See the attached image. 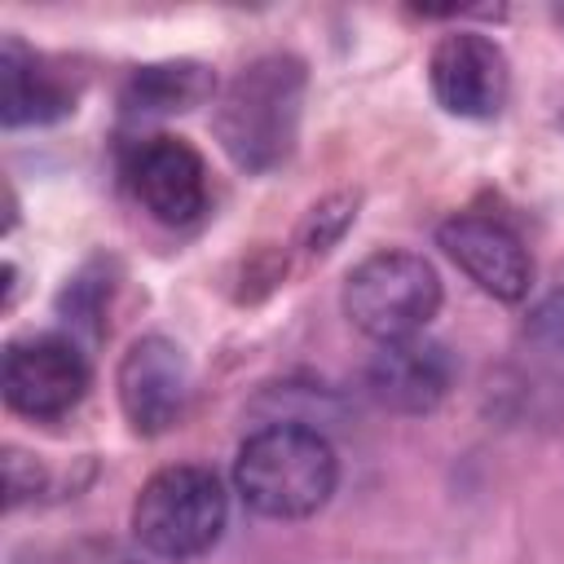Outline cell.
I'll list each match as a JSON object with an SVG mask.
<instances>
[{
  "label": "cell",
  "mask_w": 564,
  "mask_h": 564,
  "mask_svg": "<svg viewBox=\"0 0 564 564\" xmlns=\"http://www.w3.org/2000/svg\"><path fill=\"white\" fill-rule=\"evenodd\" d=\"M339 485V454L326 432L282 419L251 432L234 458L238 498L264 520L317 516Z\"/></svg>",
  "instance_id": "obj_1"
},
{
  "label": "cell",
  "mask_w": 564,
  "mask_h": 564,
  "mask_svg": "<svg viewBox=\"0 0 564 564\" xmlns=\"http://www.w3.org/2000/svg\"><path fill=\"white\" fill-rule=\"evenodd\" d=\"M304 62L291 53H264L229 79L216 101L212 128L242 172H273L291 159L304 110Z\"/></svg>",
  "instance_id": "obj_2"
},
{
  "label": "cell",
  "mask_w": 564,
  "mask_h": 564,
  "mask_svg": "<svg viewBox=\"0 0 564 564\" xmlns=\"http://www.w3.org/2000/svg\"><path fill=\"white\" fill-rule=\"evenodd\" d=\"M229 524V494L203 463H172L154 471L132 502V533L159 560L207 555Z\"/></svg>",
  "instance_id": "obj_3"
},
{
  "label": "cell",
  "mask_w": 564,
  "mask_h": 564,
  "mask_svg": "<svg viewBox=\"0 0 564 564\" xmlns=\"http://www.w3.org/2000/svg\"><path fill=\"white\" fill-rule=\"evenodd\" d=\"M339 304L344 317L375 344L414 339L441 308V278L419 251L383 247L348 269Z\"/></svg>",
  "instance_id": "obj_4"
},
{
  "label": "cell",
  "mask_w": 564,
  "mask_h": 564,
  "mask_svg": "<svg viewBox=\"0 0 564 564\" xmlns=\"http://www.w3.org/2000/svg\"><path fill=\"white\" fill-rule=\"evenodd\" d=\"M88 357L66 335H26L4 352V401L9 410L53 423L70 414L88 392Z\"/></svg>",
  "instance_id": "obj_5"
},
{
  "label": "cell",
  "mask_w": 564,
  "mask_h": 564,
  "mask_svg": "<svg viewBox=\"0 0 564 564\" xmlns=\"http://www.w3.org/2000/svg\"><path fill=\"white\" fill-rule=\"evenodd\" d=\"M427 84L441 110L458 119H494L511 93V62L498 40L480 31H449L432 44Z\"/></svg>",
  "instance_id": "obj_6"
},
{
  "label": "cell",
  "mask_w": 564,
  "mask_h": 564,
  "mask_svg": "<svg viewBox=\"0 0 564 564\" xmlns=\"http://www.w3.org/2000/svg\"><path fill=\"white\" fill-rule=\"evenodd\" d=\"M128 189L132 198L145 207V216H154L159 225H194L207 212V167L203 154L181 141V137H145L132 145L128 154Z\"/></svg>",
  "instance_id": "obj_7"
},
{
  "label": "cell",
  "mask_w": 564,
  "mask_h": 564,
  "mask_svg": "<svg viewBox=\"0 0 564 564\" xmlns=\"http://www.w3.org/2000/svg\"><path fill=\"white\" fill-rule=\"evenodd\" d=\"M119 405L141 436L167 432L185 405H189V361L185 352L163 335H141L128 344L119 370H115Z\"/></svg>",
  "instance_id": "obj_8"
},
{
  "label": "cell",
  "mask_w": 564,
  "mask_h": 564,
  "mask_svg": "<svg viewBox=\"0 0 564 564\" xmlns=\"http://www.w3.org/2000/svg\"><path fill=\"white\" fill-rule=\"evenodd\" d=\"M436 242L485 295H494L502 304H516V300L529 295V286H533V256L520 242V234L507 229L502 220L463 212V216H449L436 229Z\"/></svg>",
  "instance_id": "obj_9"
},
{
  "label": "cell",
  "mask_w": 564,
  "mask_h": 564,
  "mask_svg": "<svg viewBox=\"0 0 564 564\" xmlns=\"http://www.w3.org/2000/svg\"><path fill=\"white\" fill-rule=\"evenodd\" d=\"M454 383V361L436 339H392L366 361V392L397 414H427L445 401Z\"/></svg>",
  "instance_id": "obj_10"
},
{
  "label": "cell",
  "mask_w": 564,
  "mask_h": 564,
  "mask_svg": "<svg viewBox=\"0 0 564 564\" xmlns=\"http://www.w3.org/2000/svg\"><path fill=\"white\" fill-rule=\"evenodd\" d=\"M66 110H70L66 84L22 40L9 35L4 53H0V119H4V128L48 123V119H62Z\"/></svg>",
  "instance_id": "obj_11"
},
{
  "label": "cell",
  "mask_w": 564,
  "mask_h": 564,
  "mask_svg": "<svg viewBox=\"0 0 564 564\" xmlns=\"http://www.w3.org/2000/svg\"><path fill=\"white\" fill-rule=\"evenodd\" d=\"M216 88L212 70L198 62H154L141 66L128 88H123V110L128 115H176V110H194L198 101H207Z\"/></svg>",
  "instance_id": "obj_12"
},
{
  "label": "cell",
  "mask_w": 564,
  "mask_h": 564,
  "mask_svg": "<svg viewBox=\"0 0 564 564\" xmlns=\"http://www.w3.org/2000/svg\"><path fill=\"white\" fill-rule=\"evenodd\" d=\"M352 216H357V194H330V198H322L308 212V225H304L308 251H330L339 242V234L352 225Z\"/></svg>",
  "instance_id": "obj_13"
},
{
  "label": "cell",
  "mask_w": 564,
  "mask_h": 564,
  "mask_svg": "<svg viewBox=\"0 0 564 564\" xmlns=\"http://www.w3.org/2000/svg\"><path fill=\"white\" fill-rule=\"evenodd\" d=\"M524 335H529L538 348L564 357V291H551L546 300L533 304V313H529V322H524Z\"/></svg>",
  "instance_id": "obj_14"
}]
</instances>
